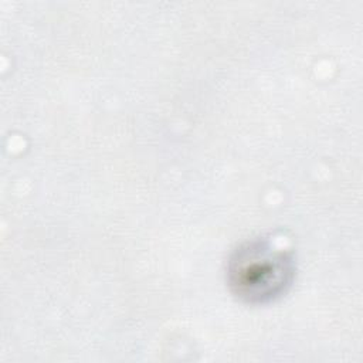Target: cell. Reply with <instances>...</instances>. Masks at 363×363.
<instances>
[{
	"mask_svg": "<svg viewBox=\"0 0 363 363\" xmlns=\"http://www.w3.org/2000/svg\"><path fill=\"white\" fill-rule=\"evenodd\" d=\"M295 275L289 250L269 238H254L233 251L227 262L231 292L248 303H267L284 295Z\"/></svg>",
	"mask_w": 363,
	"mask_h": 363,
	"instance_id": "6da1fadb",
	"label": "cell"
}]
</instances>
